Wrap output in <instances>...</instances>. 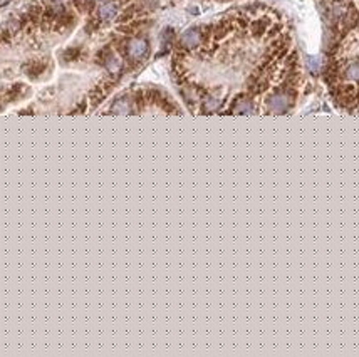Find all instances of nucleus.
Instances as JSON below:
<instances>
[{
	"mask_svg": "<svg viewBox=\"0 0 359 357\" xmlns=\"http://www.w3.org/2000/svg\"><path fill=\"white\" fill-rule=\"evenodd\" d=\"M148 49H150V44L143 37H133L124 42V54L131 61H141L148 54Z\"/></svg>",
	"mask_w": 359,
	"mask_h": 357,
	"instance_id": "1",
	"label": "nucleus"
},
{
	"mask_svg": "<svg viewBox=\"0 0 359 357\" xmlns=\"http://www.w3.org/2000/svg\"><path fill=\"white\" fill-rule=\"evenodd\" d=\"M8 2H10V0H0V7L5 5V3H8Z\"/></svg>",
	"mask_w": 359,
	"mask_h": 357,
	"instance_id": "7",
	"label": "nucleus"
},
{
	"mask_svg": "<svg viewBox=\"0 0 359 357\" xmlns=\"http://www.w3.org/2000/svg\"><path fill=\"white\" fill-rule=\"evenodd\" d=\"M79 56H81V50L79 49H67L64 54H62V59H64V61H67V62H71V61H74V59H78Z\"/></svg>",
	"mask_w": 359,
	"mask_h": 357,
	"instance_id": "6",
	"label": "nucleus"
},
{
	"mask_svg": "<svg viewBox=\"0 0 359 357\" xmlns=\"http://www.w3.org/2000/svg\"><path fill=\"white\" fill-rule=\"evenodd\" d=\"M120 15V2L118 0H108L96 10V24H108L116 20Z\"/></svg>",
	"mask_w": 359,
	"mask_h": 357,
	"instance_id": "2",
	"label": "nucleus"
},
{
	"mask_svg": "<svg viewBox=\"0 0 359 357\" xmlns=\"http://www.w3.org/2000/svg\"><path fill=\"white\" fill-rule=\"evenodd\" d=\"M201 42H203V29H190L181 36L180 39V49L183 50H195L201 45Z\"/></svg>",
	"mask_w": 359,
	"mask_h": 357,
	"instance_id": "3",
	"label": "nucleus"
},
{
	"mask_svg": "<svg viewBox=\"0 0 359 357\" xmlns=\"http://www.w3.org/2000/svg\"><path fill=\"white\" fill-rule=\"evenodd\" d=\"M45 62H40V61H34V62H29V64H25L24 66V72L29 76V78H32V79H37L39 76L42 74V72L45 71Z\"/></svg>",
	"mask_w": 359,
	"mask_h": 357,
	"instance_id": "4",
	"label": "nucleus"
},
{
	"mask_svg": "<svg viewBox=\"0 0 359 357\" xmlns=\"http://www.w3.org/2000/svg\"><path fill=\"white\" fill-rule=\"evenodd\" d=\"M111 113H116V114H129L131 113V103H129L128 97H121V99H118L116 103L113 104Z\"/></svg>",
	"mask_w": 359,
	"mask_h": 357,
	"instance_id": "5",
	"label": "nucleus"
}]
</instances>
